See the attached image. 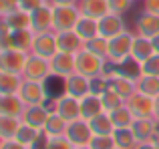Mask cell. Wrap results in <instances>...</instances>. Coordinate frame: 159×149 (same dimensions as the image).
I'll return each instance as SVG.
<instances>
[{"instance_id": "cell-1", "label": "cell", "mask_w": 159, "mask_h": 149, "mask_svg": "<svg viewBox=\"0 0 159 149\" xmlns=\"http://www.w3.org/2000/svg\"><path fill=\"white\" fill-rule=\"evenodd\" d=\"M135 32L125 30L121 34H117L115 38H109V52H107V63L111 67H119L125 61L131 59V47Z\"/></svg>"}, {"instance_id": "cell-2", "label": "cell", "mask_w": 159, "mask_h": 149, "mask_svg": "<svg viewBox=\"0 0 159 149\" xmlns=\"http://www.w3.org/2000/svg\"><path fill=\"white\" fill-rule=\"evenodd\" d=\"M75 59H77V73L85 74L87 79L101 77V74H105L109 71L107 59H103V56H99V55H95V52L87 51V48H83L81 52H77Z\"/></svg>"}, {"instance_id": "cell-3", "label": "cell", "mask_w": 159, "mask_h": 149, "mask_svg": "<svg viewBox=\"0 0 159 149\" xmlns=\"http://www.w3.org/2000/svg\"><path fill=\"white\" fill-rule=\"evenodd\" d=\"M79 18H81V8H79V4L52 6V30L54 32L75 30Z\"/></svg>"}, {"instance_id": "cell-4", "label": "cell", "mask_w": 159, "mask_h": 149, "mask_svg": "<svg viewBox=\"0 0 159 149\" xmlns=\"http://www.w3.org/2000/svg\"><path fill=\"white\" fill-rule=\"evenodd\" d=\"M22 77L28 79V81H40V83H47L48 79L52 77V67H51V61L43 59V56L30 52L26 59V65H24V71Z\"/></svg>"}, {"instance_id": "cell-5", "label": "cell", "mask_w": 159, "mask_h": 149, "mask_svg": "<svg viewBox=\"0 0 159 149\" xmlns=\"http://www.w3.org/2000/svg\"><path fill=\"white\" fill-rule=\"evenodd\" d=\"M18 95L26 105H47L48 103L47 85L40 81H28V79H24Z\"/></svg>"}, {"instance_id": "cell-6", "label": "cell", "mask_w": 159, "mask_h": 149, "mask_svg": "<svg viewBox=\"0 0 159 149\" xmlns=\"http://www.w3.org/2000/svg\"><path fill=\"white\" fill-rule=\"evenodd\" d=\"M127 107L135 115V119H155V99L147 97L139 91H135L127 99Z\"/></svg>"}, {"instance_id": "cell-7", "label": "cell", "mask_w": 159, "mask_h": 149, "mask_svg": "<svg viewBox=\"0 0 159 149\" xmlns=\"http://www.w3.org/2000/svg\"><path fill=\"white\" fill-rule=\"evenodd\" d=\"M52 111H57L62 119L66 121H77L81 119V99L73 97V95H66L62 93L61 97H57L52 101Z\"/></svg>"}, {"instance_id": "cell-8", "label": "cell", "mask_w": 159, "mask_h": 149, "mask_svg": "<svg viewBox=\"0 0 159 149\" xmlns=\"http://www.w3.org/2000/svg\"><path fill=\"white\" fill-rule=\"evenodd\" d=\"M66 139L73 143L75 147H81V145H89L91 139H93V131H91L89 121L85 119H77V121H70L69 127H66Z\"/></svg>"}, {"instance_id": "cell-9", "label": "cell", "mask_w": 159, "mask_h": 149, "mask_svg": "<svg viewBox=\"0 0 159 149\" xmlns=\"http://www.w3.org/2000/svg\"><path fill=\"white\" fill-rule=\"evenodd\" d=\"M127 30V24H125L123 14H115V12H109L103 18H99V34L103 38H115L117 34Z\"/></svg>"}, {"instance_id": "cell-10", "label": "cell", "mask_w": 159, "mask_h": 149, "mask_svg": "<svg viewBox=\"0 0 159 149\" xmlns=\"http://www.w3.org/2000/svg\"><path fill=\"white\" fill-rule=\"evenodd\" d=\"M26 59H28L26 52H20V51H16V48L2 51L0 52V71L22 74L24 65H26Z\"/></svg>"}, {"instance_id": "cell-11", "label": "cell", "mask_w": 159, "mask_h": 149, "mask_svg": "<svg viewBox=\"0 0 159 149\" xmlns=\"http://www.w3.org/2000/svg\"><path fill=\"white\" fill-rule=\"evenodd\" d=\"M32 52L43 59H48L51 61L54 55L58 52V47H57V32L54 30H48V32H40V34L34 36V47H32Z\"/></svg>"}, {"instance_id": "cell-12", "label": "cell", "mask_w": 159, "mask_h": 149, "mask_svg": "<svg viewBox=\"0 0 159 149\" xmlns=\"http://www.w3.org/2000/svg\"><path fill=\"white\" fill-rule=\"evenodd\" d=\"M131 131L135 135L137 143L155 141V137L159 135V123L155 119H135L131 125Z\"/></svg>"}, {"instance_id": "cell-13", "label": "cell", "mask_w": 159, "mask_h": 149, "mask_svg": "<svg viewBox=\"0 0 159 149\" xmlns=\"http://www.w3.org/2000/svg\"><path fill=\"white\" fill-rule=\"evenodd\" d=\"M62 83H65V93L73 95L77 99H83L85 95L91 93V79H87L85 74H81L77 71L73 74H69V77H65Z\"/></svg>"}, {"instance_id": "cell-14", "label": "cell", "mask_w": 159, "mask_h": 149, "mask_svg": "<svg viewBox=\"0 0 159 149\" xmlns=\"http://www.w3.org/2000/svg\"><path fill=\"white\" fill-rule=\"evenodd\" d=\"M107 77H109V89H113L115 93H119L125 101L137 91V81L125 77V74H121L117 71H107Z\"/></svg>"}, {"instance_id": "cell-15", "label": "cell", "mask_w": 159, "mask_h": 149, "mask_svg": "<svg viewBox=\"0 0 159 149\" xmlns=\"http://www.w3.org/2000/svg\"><path fill=\"white\" fill-rule=\"evenodd\" d=\"M30 28L36 34L52 30V4L51 2L43 4L34 12H30Z\"/></svg>"}, {"instance_id": "cell-16", "label": "cell", "mask_w": 159, "mask_h": 149, "mask_svg": "<svg viewBox=\"0 0 159 149\" xmlns=\"http://www.w3.org/2000/svg\"><path fill=\"white\" fill-rule=\"evenodd\" d=\"M51 107L48 105H26V109H24L22 113V123H26V125H32L36 127V129L43 131L44 129V123H47L48 115H51Z\"/></svg>"}, {"instance_id": "cell-17", "label": "cell", "mask_w": 159, "mask_h": 149, "mask_svg": "<svg viewBox=\"0 0 159 149\" xmlns=\"http://www.w3.org/2000/svg\"><path fill=\"white\" fill-rule=\"evenodd\" d=\"M51 67L54 77L65 79L77 71V59H75V55H69V52H57L51 59Z\"/></svg>"}, {"instance_id": "cell-18", "label": "cell", "mask_w": 159, "mask_h": 149, "mask_svg": "<svg viewBox=\"0 0 159 149\" xmlns=\"http://www.w3.org/2000/svg\"><path fill=\"white\" fill-rule=\"evenodd\" d=\"M57 47H58V52L77 55L85 48V43L75 30H65V32H57Z\"/></svg>"}, {"instance_id": "cell-19", "label": "cell", "mask_w": 159, "mask_h": 149, "mask_svg": "<svg viewBox=\"0 0 159 149\" xmlns=\"http://www.w3.org/2000/svg\"><path fill=\"white\" fill-rule=\"evenodd\" d=\"M135 32L145 38H153L159 34V16L151 14V12H141L135 20Z\"/></svg>"}, {"instance_id": "cell-20", "label": "cell", "mask_w": 159, "mask_h": 149, "mask_svg": "<svg viewBox=\"0 0 159 149\" xmlns=\"http://www.w3.org/2000/svg\"><path fill=\"white\" fill-rule=\"evenodd\" d=\"M155 55V48H153V40L151 38H145V36L137 34L135 32V38H133V47H131V61H135L137 65L145 63L149 56Z\"/></svg>"}, {"instance_id": "cell-21", "label": "cell", "mask_w": 159, "mask_h": 149, "mask_svg": "<svg viewBox=\"0 0 159 149\" xmlns=\"http://www.w3.org/2000/svg\"><path fill=\"white\" fill-rule=\"evenodd\" d=\"M101 113H105V109H103V103H101V97H99V95L89 93L81 99V119L91 121V119H95Z\"/></svg>"}, {"instance_id": "cell-22", "label": "cell", "mask_w": 159, "mask_h": 149, "mask_svg": "<svg viewBox=\"0 0 159 149\" xmlns=\"http://www.w3.org/2000/svg\"><path fill=\"white\" fill-rule=\"evenodd\" d=\"M34 36H36V32L32 30V28L12 30V48L30 55V52H32V47H34Z\"/></svg>"}, {"instance_id": "cell-23", "label": "cell", "mask_w": 159, "mask_h": 149, "mask_svg": "<svg viewBox=\"0 0 159 149\" xmlns=\"http://www.w3.org/2000/svg\"><path fill=\"white\" fill-rule=\"evenodd\" d=\"M24 77L16 73H8V71H0V95H18L20 87H22Z\"/></svg>"}, {"instance_id": "cell-24", "label": "cell", "mask_w": 159, "mask_h": 149, "mask_svg": "<svg viewBox=\"0 0 159 149\" xmlns=\"http://www.w3.org/2000/svg\"><path fill=\"white\" fill-rule=\"evenodd\" d=\"M2 24H6L10 30H22V28H30V12L22 10V8H16V10L8 12L2 20Z\"/></svg>"}, {"instance_id": "cell-25", "label": "cell", "mask_w": 159, "mask_h": 149, "mask_svg": "<svg viewBox=\"0 0 159 149\" xmlns=\"http://www.w3.org/2000/svg\"><path fill=\"white\" fill-rule=\"evenodd\" d=\"M79 8H81V14L97 18V20L111 12L107 0H79Z\"/></svg>"}, {"instance_id": "cell-26", "label": "cell", "mask_w": 159, "mask_h": 149, "mask_svg": "<svg viewBox=\"0 0 159 149\" xmlns=\"http://www.w3.org/2000/svg\"><path fill=\"white\" fill-rule=\"evenodd\" d=\"M75 32L83 38V43H89L91 38L99 36V20L97 18H91V16L81 14L77 26H75Z\"/></svg>"}, {"instance_id": "cell-27", "label": "cell", "mask_w": 159, "mask_h": 149, "mask_svg": "<svg viewBox=\"0 0 159 149\" xmlns=\"http://www.w3.org/2000/svg\"><path fill=\"white\" fill-rule=\"evenodd\" d=\"M26 103L20 99V95H6L2 97L0 103V115H8V117H22Z\"/></svg>"}, {"instance_id": "cell-28", "label": "cell", "mask_w": 159, "mask_h": 149, "mask_svg": "<svg viewBox=\"0 0 159 149\" xmlns=\"http://www.w3.org/2000/svg\"><path fill=\"white\" fill-rule=\"evenodd\" d=\"M66 127H69V121L62 119L57 111H51L47 123H44L43 133L47 135V137H62V135H66Z\"/></svg>"}, {"instance_id": "cell-29", "label": "cell", "mask_w": 159, "mask_h": 149, "mask_svg": "<svg viewBox=\"0 0 159 149\" xmlns=\"http://www.w3.org/2000/svg\"><path fill=\"white\" fill-rule=\"evenodd\" d=\"M109 117H111L115 129H129V127L133 125V121H135V115L131 113V109L127 107V103H125L123 107H119V109L111 111Z\"/></svg>"}, {"instance_id": "cell-30", "label": "cell", "mask_w": 159, "mask_h": 149, "mask_svg": "<svg viewBox=\"0 0 159 149\" xmlns=\"http://www.w3.org/2000/svg\"><path fill=\"white\" fill-rule=\"evenodd\" d=\"M89 125H91L93 135H113V131H115V125H113L109 113L97 115L95 119H91V121H89Z\"/></svg>"}, {"instance_id": "cell-31", "label": "cell", "mask_w": 159, "mask_h": 149, "mask_svg": "<svg viewBox=\"0 0 159 149\" xmlns=\"http://www.w3.org/2000/svg\"><path fill=\"white\" fill-rule=\"evenodd\" d=\"M137 91L147 97H159V77H153V74H141L137 79Z\"/></svg>"}, {"instance_id": "cell-32", "label": "cell", "mask_w": 159, "mask_h": 149, "mask_svg": "<svg viewBox=\"0 0 159 149\" xmlns=\"http://www.w3.org/2000/svg\"><path fill=\"white\" fill-rule=\"evenodd\" d=\"M22 125L20 117H8V115H0V135L4 139H14L18 133V127Z\"/></svg>"}, {"instance_id": "cell-33", "label": "cell", "mask_w": 159, "mask_h": 149, "mask_svg": "<svg viewBox=\"0 0 159 149\" xmlns=\"http://www.w3.org/2000/svg\"><path fill=\"white\" fill-rule=\"evenodd\" d=\"M113 139H115L117 149H135L137 147V139L133 135L131 127L129 129H115L113 131Z\"/></svg>"}, {"instance_id": "cell-34", "label": "cell", "mask_w": 159, "mask_h": 149, "mask_svg": "<svg viewBox=\"0 0 159 149\" xmlns=\"http://www.w3.org/2000/svg\"><path fill=\"white\" fill-rule=\"evenodd\" d=\"M43 135V131L40 129H36V127H32V125H26V123H22V125L18 127V133H16V141L18 143H22V145H26V147H30L32 143L36 141V139Z\"/></svg>"}, {"instance_id": "cell-35", "label": "cell", "mask_w": 159, "mask_h": 149, "mask_svg": "<svg viewBox=\"0 0 159 149\" xmlns=\"http://www.w3.org/2000/svg\"><path fill=\"white\" fill-rule=\"evenodd\" d=\"M101 103H103V109H105V113H111V111L123 107L127 101H125V99L121 97L119 93H115L113 89H107L105 93L101 95Z\"/></svg>"}, {"instance_id": "cell-36", "label": "cell", "mask_w": 159, "mask_h": 149, "mask_svg": "<svg viewBox=\"0 0 159 149\" xmlns=\"http://www.w3.org/2000/svg\"><path fill=\"white\" fill-rule=\"evenodd\" d=\"M85 48L91 52H95V55L103 56V59H107V52H109V40L103 38L101 34L95 36V38H91L89 43H85Z\"/></svg>"}, {"instance_id": "cell-37", "label": "cell", "mask_w": 159, "mask_h": 149, "mask_svg": "<svg viewBox=\"0 0 159 149\" xmlns=\"http://www.w3.org/2000/svg\"><path fill=\"white\" fill-rule=\"evenodd\" d=\"M89 147L91 149H117L113 135H93Z\"/></svg>"}, {"instance_id": "cell-38", "label": "cell", "mask_w": 159, "mask_h": 149, "mask_svg": "<svg viewBox=\"0 0 159 149\" xmlns=\"http://www.w3.org/2000/svg\"><path fill=\"white\" fill-rule=\"evenodd\" d=\"M141 74H153V77H159V55L155 52L153 56H149L145 63L139 65Z\"/></svg>"}, {"instance_id": "cell-39", "label": "cell", "mask_w": 159, "mask_h": 149, "mask_svg": "<svg viewBox=\"0 0 159 149\" xmlns=\"http://www.w3.org/2000/svg\"><path fill=\"white\" fill-rule=\"evenodd\" d=\"M107 89H109V77H107V73L101 74V77L91 79V93H93V95H99V97H101Z\"/></svg>"}, {"instance_id": "cell-40", "label": "cell", "mask_w": 159, "mask_h": 149, "mask_svg": "<svg viewBox=\"0 0 159 149\" xmlns=\"http://www.w3.org/2000/svg\"><path fill=\"white\" fill-rule=\"evenodd\" d=\"M107 2H109V10L115 12V14H125L133 6V0H107Z\"/></svg>"}, {"instance_id": "cell-41", "label": "cell", "mask_w": 159, "mask_h": 149, "mask_svg": "<svg viewBox=\"0 0 159 149\" xmlns=\"http://www.w3.org/2000/svg\"><path fill=\"white\" fill-rule=\"evenodd\" d=\"M8 48H12V30L0 22V52L8 51Z\"/></svg>"}, {"instance_id": "cell-42", "label": "cell", "mask_w": 159, "mask_h": 149, "mask_svg": "<svg viewBox=\"0 0 159 149\" xmlns=\"http://www.w3.org/2000/svg\"><path fill=\"white\" fill-rule=\"evenodd\" d=\"M44 149H75V145L62 135V137H48L47 147Z\"/></svg>"}, {"instance_id": "cell-43", "label": "cell", "mask_w": 159, "mask_h": 149, "mask_svg": "<svg viewBox=\"0 0 159 149\" xmlns=\"http://www.w3.org/2000/svg\"><path fill=\"white\" fill-rule=\"evenodd\" d=\"M43 4H47V0H20L18 6L22 8V10H26V12H34L36 8H40Z\"/></svg>"}, {"instance_id": "cell-44", "label": "cell", "mask_w": 159, "mask_h": 149, "mask_svg": "<svg viewBox=\"0 0 159 149\" xmlns=\"http://www.w3.org/2000/svg\"><path fill=\"white\" fill-rule=\"evenodd\" d=\"M16 8H18V2H16V0H0V20H2L8 12L16 10Z\"/></svg>"}, {"instance_id": "cell-45", "label": "cell", "mask_w": 159, "mask_h": 149, "mask_svg": "<svg viewBox=\"0 0 159 149\" xmlns=\"http://www.w3.org/2000/svg\"><path fill=\"white\" fill-rule=\"evenodd\" d=\"M143 10L159 16V0H143Z\"/></svg>"}, {"instance_id": "cell-46", "label": "cell", "mask_w": 159, "mask_h": 149, "mask_svg": "<svg viewBox=\"0 0 159 149\" xmlns=\"http://www.w3.org/2000/svg\"><path fill=\"white\" fill-rule=\"evenodd\" d=\"M2 149H28V147L22 145V143H18L16 139H8V141L2 145Z\"/></svg>"}, {"instance_id": "cell-47", "label": "cell", "mask_w": 159, "mask_h": 149, "mask_svg": "<svg viewBox=\"0 0 159 149\" xmlns=\"http://www.w3.org/2000/svg\"><path fill=\"white\" fill-rule=\"evenodd\" d=\"M135 149H159L155 145V141H145V143H137Z\"/></svg>"}, {"instance_id": "cell-48", "label": "cell", "mask_w": 159, "mask_h": 149, "mask_svg": "<svg viewBox=\"0 0 159 149\" xmlns=\"http://www.w3.org/2000/svg\"><path fill=\"white\" fill-rule=\"evenodd\" d=\"M52 6H61V4H79V0H48Z\"/></svg>"}, {"instance_id": "cell-49", "label": "cell", "mask_w": 159, "mask_h": 149, "mask_svg": "<svg viewBox=\"0 0 159 149\" xmlns=\"http://www.w3.org/2000/svg\"><path fill=\"white\" fill-rule=\"evenodd\" d=\"M151 40H153V48H155V52L159 55V34H157V36H153Z\"/></svg>"}, {"instance_id": "cell-50", "label": "cell", "mask_w": 159, "mask_h": 149, "mask_svg": "<svg viewBox=\"0 0 159 149\" xmlns=\"http://www.w3.org/2000/svg\"><path fill=\"white\" fill-rule=\"evenodd\" d=\"M155 121L159 123V97H155Z\"/></svg>"}, {"instance_id": "cell-51", "label": "cell", "mask_w": 159, "mask_h": 149, "mask_svg": "<svg viewBox=\"0 0 159 149\" xmlns=\"http://www.w3.org/2000/svg\"><path fill=\"white\" fill-rule=\"evenodd\" d=\"M4 143H6V139H4L2 135H0V149H2V145H4Z\"/></svg>"}, {"instance_id": "cell-52", "label": "cell", "mask_w": 159, "mask_h": 149, "mask_svg": "<svg viewBox=\"0 0 159 149\" xmlns=\"http://www.w3.org/2000/svg\"><path fill=\"white\" fill-rule=\"evenodd\" d=\"M75 149H91L89 145H81V147H75Z\"/></svg>"}, {"instance_id": "cell-53", "label": "cell", "mask_w": 159, "mask_h": 149, "mask_svg": "<svg viewBox=\"0 0 159 149\" xmlns=\"http://www.w3.org/2000/svg\"><path fill=\"white\" fill-rule=\"evenodd\" d=\"M155 145L159 147V135H157V137H155Z\"/></svg>"}, {"instance_id": "cell-54", "label": "cell", "mask_w": 159, "mask_h": 149, "mask_svg": "<svg viewBox=\"0 0 159 149\" xmlns=\"http://www.w3.org/2000/svg\"><path fill=\"white\" fill-rule=\"evenodd\" d=\"M0 103H2V95H0Z\"/></svg>"}, {"instance_id": "cell-55", "label": "cell", "mask_w": 159, "mask_h": 149, "mask_svg": "<svg viewBox=\"0 0 159 149\" xmlns=\"http://www.w3.org/2000/svg\"><path fill=\"white\" fill-rule=\"evenodd\" d=\"M16 2H20V0H16Z\"/></svg>"}, {"instance_id": "cell-56", "label": "cell", "mask_w": 159, "mask_h": 149, "mask_svg": "<svg viewBox=\"0 0 159 149\" xmlns=\"http://www.w3.org/2000/svg\"><path fill=\"white\" fill-rule=\"evenodd\" d=\"M133 2H135V0H133Z\"/></svg>"}, {"instance_id": "cell-57", "label": "cell", "mask_w": 159, "mask_h": 149, "mask_svg": "<svg viewBox=\"0 0 159 149\" xmlns=\"http://www.w3.org/2000/svg\"><path fill=\"white\" fill-rule=\"evenodd\" d=\"M47 2H48V0H47Z\"/></svg>"}]
</instances>
